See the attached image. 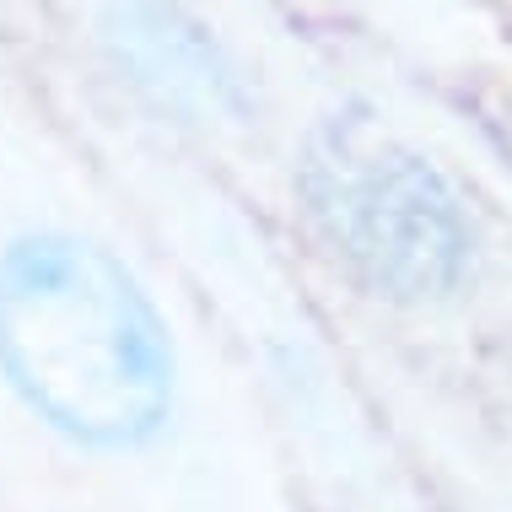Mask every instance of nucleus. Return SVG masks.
Returning <instances> with one entry per match:
<instances>
[{
  "label": "nucleus",
  "mask_w": 512,
  "mask_h": 512,
  "mask_svg": "<svg viewBox=\"0 0 512 512\" xmlns=\"http://www.w3.org/2000/svg\"><path fill=\"white\" fill-rule=\"evenodd\" d=\"M275 178L297 259L351 308L399 329H448L502 292L507 232L496 211L362 92H329Z\"/></svg>",
  "instance_id": "1"
},
{
  "label": "nucleus",
  "mask_w": 512,
  "mask_h": 512,
  "mask_svg": "<svg viewBox=\"0 0 512 512\" xmlns=\"http://www.w3.org/2000/svg\"><path fill=\"white\" fill-rule=\"evenodd\" d=\"M0 383L38 432L92 464L151 459L184 399L168 313L76 227L0 243Z\"/></svg>",
  "instance_id": "2"
},
{
  "label": "nucleus",
  "mask_w": 512,
  "mask_h": 512,
  "mask_svg": "<svg viewBox=\"0 0 512 512\" xmlns=\"http://www.w3.org/2000/svg\"><path fill=\"white\" fill-rule=\"evenodd\" d=\"M335 60L437 92L512 87V17L491 0H270Z\"/></svg>",
  "instance_id": "3"
}]
</instances>
